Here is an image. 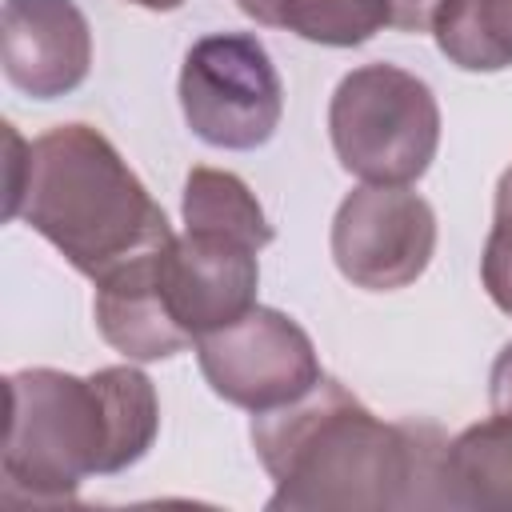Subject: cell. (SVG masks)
<instances>
[{
    "label": "cell",
    "mask_w": 512,
    "mask_h": 512,
    "mask_svg": "<svg viewBox=\"0 0 512 512\" xmlns=\"http://www.w3.org/2000/svg\"><path fill=\"white\" fill-rule=\"evenodd\" d=\"M4 212L36 228L92 284L176 236L144 180L92 124H56L36 136Z\"/></svg>",
    "instance_id": "3"
},
{
    "label": "cell",
    "mask_w": 512,
    "mask_h": 512,
    "mask_svg": "<svg viewBox=\"0 0 512 512\" xmlns=\"http://www.w3.org/2000/svg\"><path fill=\"white\" fill-rule=\"evenodd\" d=\"M436 252V212L408 184H360L332 216V260L364 292H396L424 276Z\"/></svg>",
    "instance_id": "7"
},
{
    "label": "cell",
    "mask_w": 512,
    "mask_h": 512,
    "mask_svg": "<svg viewBox=\"0 0 512 512\" xmlns=\"http://www.w3.org/2000/svg\"><path fill=\"white\" fill-rule=\"evenodd\" d=\"M392 24L388 0H276V24L308 44L356 48Z\"/></svg>",
    "instance_id": "14"
},
{
    "label": "cell",
    "mask_w": 512,
    "mask_h": 512,
    "mask_svg": "<svg viewBox=\"0 0 512 512\" xmlns=\"http://www.w3.org/2000/svg\"><path fill=\"white\" fill-rule=\"evenodd\" d=\"M180 108L188 128L212 148L248 152L268 144L284 112L268 48L248 32L200 36L180 68Z\"/></svg>",
    "instance_id": "5"
},
{
    "label": "cell",
    "mask_w": 512,
    "mask_h": 512,
    "mask_svg": "<svg viewBox=\"0 0 512 512\" xmlns=\"http://www.w3.org/2000/svg\"><path fill=\"white\" fill-rule=\"evenodd\" d=\"M0 64L32 100L68 96L92 68V32L84 12L72 0H4Z\"/></svg>",
    "instance_id": "9"
},
{
    "label": "cell",
    "mask_w": 512,
    "mask_h": 512,
    "mask_svg": "<svg viewBox=\"0 0 512 512\" xmlns=\"http://www.w3.org/2000/svg\"><path fill=\"white\" fill-rule=\"evenodd\" d=\"M392 4V28L400 32H432V16L440 0H388Z\"/></svg>",
    "instance_id": "16"
},
{
    "label": "cell",
    "mask_w": 512,
    "mask_h": 512,
    "mask_svg": "<svg viewBox=\"0 0 512 512\" xmlns=\"http://www.w3.org/2000/svg\"><path fill=\"white\" fill-rule=\"evenodd\" d=\"M184 228L204 232H228L256 248L272 244V224L252 196V188L236 172L220 168H192L184 180Z\"/></svg>",
    "instance_id": "13"
},
{
    "label": "cell",
    "mask_w": 512,
    "mask_h": 512,
    "mask_svg": "<svg viewBox=\"0 0 512 512\" xmlns=\"http://www.w3.org/2000/svg\"><path fill=\"white\" fill-rule=\"evenodd\" d=\"M432 36L456 68L500 72L512 64V0H440Z\"/></svg>",
    "instance_id": "12"
},
{
    "label": "cell",
    "mask_w": 512,
    "mask_h": 512,
    "mask_svg": "<svg viewBox=\"0 0 512 512\" xmlns=\"http://www.w3.org/2000/svg\"><path fill=\"white\" fill-rule=\"evenodd\" d=\"M328 136L344 172L364 184H412L440 148L432 88L396 64L352 68L328 104Z\"/></svg>",
    "instance_id": "4"
},
{
    "label": "cell",
    "mask_w": 512,
    "mask_h": 512,
    "mask_svg": "<svg viewBox=\"0 0 512 512\" xmlns=\"http://www.w3.org/2000/svg\"><path fill=\"white\" fill-rule=\"evenodd\" d=\"M196 360L208 388L252 416L292 404L324 376L308 332L292 316L260 304L228 328L200 336Z\"/></svg>",
    "instance_id": "6"
},
{
    "label": "cell",
    "mask_w": 512,
    "mask_h": 512,
    "mask_svg": "<svg viewBox=\"0 0 512 512\" xmlns=\"http://www.w3.org/2000/svg\"><path fill=\"white\" fill-rule=\"evenodd\" d=\"M160 252L132 260L128 268L96 284V304H92L96 328L128 360H168L192 344V336L180 332V324L164 304L160 276H156Z\"/></svg>",
    "instance_id": "10"
},
{
    "label": "cell",
    "mask_w": 512,
    "mask_h": 512,
    "mask_svg": "<svg viewBox=\"0 0 512 512\" xmlns=\"http://www.w3.org/2000/svg\"><path fill=\"white\" fill-rule=\"evenodd\" d=\"M4 500L64 504L88 476L132 468L160 432L152 380L132 364L92 376L20 368L8 380Z\"/></svg>",
    "instance_id": "2"
},
{
    "label": "cell",
    "mask_w": 512,
    "mask_h": 512,
    "mask_svg": "<svg viewBox=\"0 0 512 512\" xmlns=\"http://www.w3.org/2000/svg\"><path fill=\"white\" fill-rule=\"evenodd\" d=\"M480 280L500 312L512 316V164L504 168L496 184V204H492V232L484 240L480 256Z\"/></svg>",
    "instance_id": "15"
},
{
    "label": "cell",
    "mask_w": 512,
    "mask_h": 512,
    "mask_svg": "<svg viewBox=\"0 0 512 512\" xmlns=\"http://www.w3.org/2000/svg\"><path fill=\"white\" fill-rule=\"evenodd\" d=\"M124 4H136V8H148V12H176L184 0H124Z\"/></svg>",
    "instance_id": "18"
},
{
    "label": "cell",
    "mask_w": 512,
    "mask_h": 512,
    "mask_svg": "<svg viewBox=\"0 0 512 512\" xmlns=\"http://www.w3.org/2000/svg\"><path fill=\"white\" fill-rule=\"evenodd\" d=\"M236 8H240L248 20L264 24V28H272V24H276V0H236Z\"/></svg>",
    "instance_id": "17"
},
{
    "label": "cell",
    "mask_w": 512,
    "mask_h": 512,
    "mask_svg": "<svg viewBox=\"0 0 512 512\" xmlns=\"http://www.w3.org/2000/svg\"><path fill=\"white\" fill-rule=\"evenodd\" d=\"M512 512V396H492V416L464 428L440 456V508Z\"/></svg>",
    "instance_id": "11"
},
{
    "label": "cell",
    "mask_w": 512,
    "mask_h": 512,
    "mask_svg": "<svg viewBox=\"0 0 512 512\" xmlns=\"http://www.w3.org/2000/svg\"><path fill=\"white\" fill-rule=\"evenodd\" d=\"M252 444L276 492L272 512H384L440 504L444 436L432 424H384L340 380L252 416Z\"/></svg>",
    "instance_id": "1"
},
{
    "label": "cell",
    "mask_w": 512,
    "mask_h": 512,
    "mask_svg": "<svg viewBox=\"0 0 512 512\" xmlns=\"http://www.w3.org/2000/svg\"><path fill=\"white\" fill-rule=\"evenodd\" d=\"M256 252L260 248L240 236L204 228H184V236H172V244L160 252L156 276L164 304L192 344L256 308Z\"/></svg>",
    "instance_id": "8"
}]
</instances>
